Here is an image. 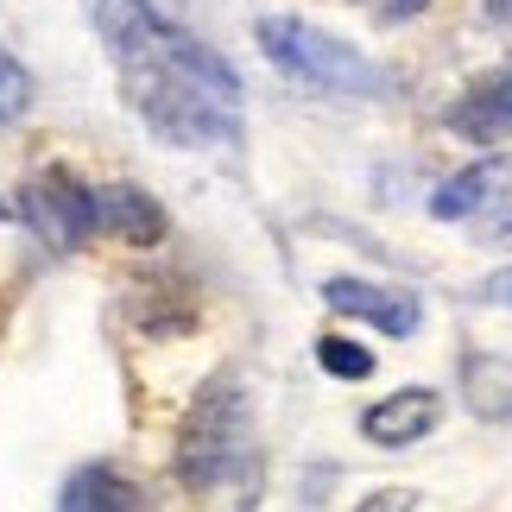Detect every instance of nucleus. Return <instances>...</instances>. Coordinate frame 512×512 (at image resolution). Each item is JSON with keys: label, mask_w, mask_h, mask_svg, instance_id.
Returning a JSON list of instances; mask_svg holds the SVG:
<instances>
[{"label": "nucleus", "mask_w": 512, "mask_h": 512, "mask_svg": "<svg viewBox=\"0 0 512 512\" xmlns=\"http://www.w3.org/2000/svg\"><path fill=\"white\" fill-rule=\"evenodd\" d=\"M102 45L121 70L127 108L159 133L165 146L215 152L241 140V76L222 51L171 26L146 0H83Z\"/></svg>", "instance_id": "obj_1"}, {"label": "nucleus", "mask_w": 512, "mask_h": 512, "mask_svg": "<svg viewBox=\"0 0 512 512\" xmlns=\"http://www.w3.org/2000/svg\"><path fill=\"white\" fill-rule=\"evenodd\" d=\"M253 38H260L266 64L285 70L291 83H304V89H323V95H386L392 89V76L373 64L367 51L342 45L336 32L310 26V19L266 13L260 26H253Z\"/></svg>", "instance_id": "obj_2"}, {"label": "nucleus", "mask_w": 512, "mask_h": 512, "mask_svg": "<svg viewBox=\"0 0 512 512\" xmlns=\"http://www.w3.org/2000/svg\"><path fill=\"white\" fill-rule=\"evenodd\" d=\"M247 449V399L234 380H215L203 399L190 405L184 418V437H177V475L190 487H215L228 475L234 462H241Z\"/></svg>", "instance_id": "obj_3"}, {"label": "nucleus", "mask_w": 512, "mask_h": 512, "mask_svg": "<svg viewBox=\"0 0 512 512\" xmlns=\"http://www.w3.org/2000/svg\"><path fill=\"white\" fill-rule=\"evenodd\" d=\"M26 222L32 234L45 247L57 253H70V247H83L89 234H95V190L83 184V177H70L64 165H51V171H38L32 184H26Z\"/></svg>", "instance_id": "obj_4"}, {"label": "nucleus", "mask_w": 512, "mask_h": 512, "mask_svg": "<svg viewBox=\"0 0 512 512\" xmlns=\"http://www.w3.org/2000/svg\"><path fill=\"white\" fill-rule=\"evenodd\" d=\"M323 304L329 310H342V317H361L373 329H386V336H411L418 329V298L399 285H373V279H329L323 285Z\"/></svg>", "instance_id": "obj_5"}, {"label": "nucleus", "mask_w": 512, "mask_h": 512, "mask_svg": "<svg viewBox=\"0 0 512 512\" xmlns=\"http://www.w3.org/2000/svg\"><path fill=\"white\" fill-rule=\"evenodd\" d=\"M437 418H443L437 392H430V386H405V392H392V399L361 411V437L380 443V449H411V443H424L430 430H437Z\"/></svg>", "instance_id": "obj_6"}, {"label": "nucleus", "mask_w": 512, "mask_h": 512, "mask_svg": "<svg viewBox=\"0 0 512 512\" xmlns=\"http://www.w3.org/2000/svg\"><path fill=\"white\" fill-rule=\"evenodd\" d=\"M506 196H512V159L494 152V159H475L468 171L443 177L437 196H430V215H437V222H468V215L494 209V203H506Z\"/></svg>", "instance_id": "obj_7"}, {"label": "nucleus", "mask_w": 512, "mask_h": 512, "mask_svg": "<svg viewBox=\"0 0 512 512\" xmlns=\"http://www.w3.org/2000/svg\"><path fill=\"white\" fill-rule=\"evenodd\" d=\"M95 228H108L114 241L152 247V241H165V209L152 203L146 190L114 184V190H95Z\"/></svg>", "instance_id": "obj_8"}, {"label": "nucleus", "mask_w": 512, "mask_h": 512, "mask_svg": "<svg viewBox=\"0 0 512 512\" xmlns=\"http://www.w3.org/2000/svg\"><path fill=\"white\" fill-rule=\"evenodd\" d=\"M449 127H456L462 140H475V146L512 140V70L494 76V83H481V89H468L462 102L449 108Z\"/></svg>", "instance_id": "obj_9"}, {"label": "nucleus", "mask_w": 512, "mask_h": 512, "mask_svg": "<svg viewBox=\"0 0 512 512\" xmlns=\"http://www.w3.org/2000/svg\"><path fill=\"white\" fill-rule=\"evenodd\" d=\"M57 512H133V487L114 475L108 462H89V468H76V475L64 481Z\"/></svg>", "instance_id": "obj_10"}, {"label": "nucleus", "mask_w": 512, "mask_h": 512, "mask_svg": "<svg viewBox=\"0 0 512 512\" xmlns=\"http://www.w3.org/2000/svg\"><path fill=\"white\" fill-rule=\"evenodd\" d=\"M462 392L481 418H512V361L506 354H468L462 361Z\"/></svg>", "instance_id": "obj_11"}, {"label": "nucleus", "mask_w": 512, "mask_h": 512, "mask_svg": "<svg viewBox=\"0 0 512 512\" xmlns=\"http://www.w3.org/2000/svg\"><path fill=\"white\" fill-rule=\"evenodd\" d=\"M26 108H32V70L0 45V127H13Z\"/></svg>", "instance_id": "obj_12"}, {"label": "nucleus", "mask_w": 512, "mask_h": 512, "mask_svg": "<svg viewBox=\"0 0 512 512\" xmlns=\"http://www.w3.org/2000/svg\"><path fill=\"white\" fill-rule=\"evenodd\" d=\"M317 361H323V373H336V380H367L373 373V354L361 342H348V336H323Z\"/></svg>", "instance_id": "obj_13"}, {"label": "nucleus", "mask_w": 512, "mask_h": 512, "mask_svg": "<svg viewBox=\"0 0 512 512\" xmlns=\"http://www.w3.org/2000/svg\"><path fill=\"white\" fill-rule=\"evenodd\" d=\"M411 506H418V494H411V487H380V494L354 500L348 512H411Z\"/></svg>", "instance_id": "obj_14"}, {"label": "nucleus", "mask_w": 512, "mask_h": 512, "mask_svg": "<svg viewBox=\"0 0 512 512\" xmlns=\"http://www.w3.org/2000/svg\"><path fill=\"white\" fill-rule=\"evenodd\" d=\"M481 298H487V304H500V310H512V266H506V272H494V279L481 285Z\"/></svg>", "instance_id": "obj_15"}, {"label": "nucleus", "mask_w": 512, "mask_h": 512, "mask_svg": "<svg viewBox=\"0 0 512 512\" xmlns=\"http://www.w3.org/2000/svg\"><path fill=\"white\" fill-rule=\"evenodd\" d=\"M380 19H405V13H424V0H373Z\"/></svg>", "instance_id": "obj_16"}, {"label": "nucleus", "mask_w": 512, "mask_h": 512, "mask_svg": "<svg viewBox=\"0 0 512 512\" xmlns=\"http://www.w3.org/2000/svg\"><path fill=\"white\" fill-rule=\"evenodd\" d=\"M481 13L494 19V26H512V0H481Z\"/></svg>", "instance_id": "obj_17"}, {"label": "nucleus", "mask_w": 512, "mask_h": 512, "mask_svg": "<svg viewBox=\"0 0 512 512\" xmlns=\"http://www.w3.org/2000/svg\"><path fill=\"white\" fill-rule=\"evenodd\" d=\"M0 215H7V203H0Z\"/></svg>", "instance_id": "obj_18"}]
</instances>
